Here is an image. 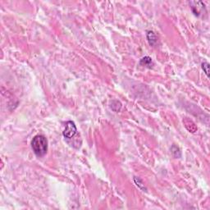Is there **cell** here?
I'll list each match as a JSON object with an SVG mask.
<instances>
[{
    "label": "cell",
    "instance_id": "5",
    "mask_svg": "<svg viewBox=\"0 0 210 210\" xmlns=\"http://www.w3.org/2000/svg\"><path fill=\"white\" fill-rule=\"evenodd\" d=\"M201 67H202V69L203 70L204 73L206 74L207 76L209 77V64L208 62H204L201 64Z\"/></svg>",
    "mask_w": 210,
    "mask_h": 210
},
{
    "label": "cell",
    "instance_id": "1",
    "mask_svg": "<svg viewBox=\"0 0 210 210\" xmlns=\"http://www.w3.org/2000/svg\"><path fill=\"white\" fill-rule=\"evenodd\" d=\"M31 147L36 156L43 157L48 151V140L44 135H35L31 141Z\"/></svg>",
    "mask_w": 210,
    "mask_h": 210
},
{
    "label": "cell",
    "instance_id": "3",
    "mask_svg": "<svg viewBox=\"0 0 210 210\" xmlns=\"http://www.w3.org/2000/svg\"><path fill=\"white\" fill-rule=\"evenodd\" d=\"M147 39L150 45L154 46L156 44V43H157V37L154 35V33L153 31H148Z\"/></svg>",
    "mask_w": 210,
    "mask_h": 210
},
{
    "label": "cell",
    "instance_id": "4",
    "mask_svg": "<svg viewBox=\"0 0 210 210\" xmlns=\"http://www.w3.org/2000/svg\"><path fill=\"white\" fill-rule=\"evenodd\" d=\"M140 64L146 67H149L152 64V58L149 57H144L143 58H141Z\"/></svg>",
    "mask_w": 210,
    "mask_h": 210
},
{
    "label": "cell",
    "instance_id": "2",
    "mask_svg": "<svg viewBox=\"0 0 210 210\" xmlns=\"http://www.w3.org/2000/svg\"><path fill=\"white\" fill-rule=\"evenodd\" d=\"M77 132V129L75 123L72 121H68L66 123L65 129L63 131V136L67 139H72Z\"/></svg>",
    "mask_w": 210,
    "mask_h": 210
}]
</instances>
